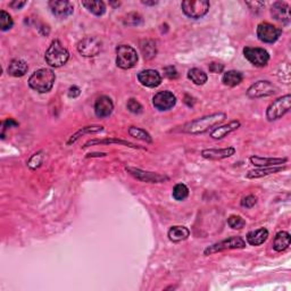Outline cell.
Masks as SVG:
<instances>
[{"label": "cell", "mask_w": 291, "mask_h": 291, "mask_svg": "<svg viewBox=\"0 0 291 291\" xmlns=\"http://www.w3.org/2000/svg\"><path fill=\"white\" fill-rule=\"evenodd\" d=\"M225 118H227L225 113H215V114L204 116V117L197 118L183 125L182 132L189 133V135H200V133H205L210 129L214 128L215 125L220 124Z\"/></svg>", "instance_id": "cell-1"}, {"label": "cell", "mask_w": 291, "mask_h": 291, "mask_svg": "<svg viewBox=\"0 0 291 291\" xmlns=\"http://www.w3.org/2000/svg\"><path fill=\"white\" fill-rule=\"evenodd\" d=\"M56 81V75L50 68H40L34 72L29 78V85L34 91L39 94L49 92Z\"/></svg>", "instance_id": "cell-2"}, {"label": "cell", "mask_w": 291, "mask_h": 291, "mask_svg": "<svg viewBox=\"0 0 291 291\" xmlns=\"http://www.w3.org/2000/svg\"><path fill=\"white\" fill-rule=\"evenodd\" d=\"M68 58H70V53L60 43L59 40H54L47 49L46 54H44V59H46L47 64L55 68L66 64Z\"/></svg>", "instance_id": "cell-3"}, {"label": "cell", "mask_w": 291, "mask_h": 291, "mask_svg": "<svg viewBox=\"0 0 291 291\" xmlns=\"http://www.w3.org/2000/svg\"><path fill=\"white\" fill-rule=\"evenodd\" d=\"M138 63L136 50L128 44H119L116 48V65L122 70H130Z\"/></svg>", "instance_id": "cell-4"}, {"label": "cell", "mask_w": 291, "mask_h": 291, "mask_svg": "<svg viewBox=\"0 0 291 291\" xmlns=\"http://www.w3.org/2000/svg\"><path fill=\"white\" fill-rule=\"evenodd\" d=\"M246 247V241L239 235H233L224 240L218 241L216 244L210 246L204 251L205 256H210L216 252H221L224 251H230V249H242Z\"/></svg>", "instance_id": "cell-5"}, {"label": "cell", "mask_w": 291, "mask_h": 291, "mask_svg": "<svg viewBox=\"0 0 291 291\" xmlns=\"http://www.w3.org/2000/svg\"><path fill=\"white\" fill-rule=\"evenodd\" d=\"M291 108V96L286 95L272 102L266 109V117L269 121H276L285 116Z\"/></svg>", "instance_id": "cell-6"}, {"label": "cell", "mask_w": 291, "mask_h": 291, "mask_svg": "<svg viewBox=\"0 0 291 291\" xmlns=\"http://www.w3.org/2000/svg\"><path fill=\"white\" fill-rule=\"evenodd\" d=\"M211 3L207 0H186L181 5L183 13L188 17L198 19L204 17L210 10Z\"/></svg>", "instance_id": "cell-7"}, {"label": "cell", "mask_w": 291, "mask_h": 291, "mask_svg": "<svg viewBox=\"0 0 291 291\" xmlns=\"http://www.w3.org/2000/svg\"><path fill=\"white\" fill-rule=\"evenodd\" d=\"M276 92H278V88L274 84H272L270 81L261 80L251 85L247 91V96L249 98L257 99L270 97V96L275 95Z\"/></svg>", "instance_id": "cell-8"}, {"label": "cell", "mask_w": 291, "mask_h": 291, "mask_svg": "<svg viewBox=\"0 0 291 291\" xmlns=\"http://www.w3.org/2000/svg\"><path fill=\"white\" fill-rule=\"evenodd\" d=\"M102 42L96 37H87L78 43V51L84 57H95L100 54Z\"/></svg>", "instance_id": "cell-9"}, {"label": "cell", "mask_w": 291, "mask_h": 291, "mask_svg": "<svg viewBox=\"0 0 291 291\" xmlns=\"http://www.w3.org/2000/svg\"><path fill=\"white\" fill-rule=\"evenodd\" d=\"M244 55L246 59L251 61L252 65L257 67H264L270 60V55L268 50L259 47H245Z\"/></svg>", "instance_id": "cell-10"}, {"label": "cell", "mask_w": 291, "mask_h": 291, "mask_svg": "<svg viewBox=\"0 0 291 291\" xmlns=\"http://www.w3.org/2000/svg\"><path fill=\"white\" fill-rule=\"evenodd\" d=\"M282 29L270 23H261L257 26L258 39L264 43H274L281 37Z\"/></svg>", "instance_id": "cell-11"}, {"label": "cell", "mask_w": 291, "mask_h": 291, "mask_svg": "<svg viewBox=\"0 0 291 291\" xmlns=\"http://www.w3.org/2000/svg\"><path fill=\"white\" fill-rule=\"evenodd\" d=\"M176 104V97L171 91H159L153 97V105L160 112L172 109Z\"/></svg>", "instance_id": "cell-12"}, {"label": "cell", "mask_w": 291, "mask_h": 291, "mask_svg": "<svg viewBox=\"0 0 291 291\" xmlns=\"http://www.w3.org/2000/svg\"><path fill=\"white\" fill-rule=\"evenodd\" d=\"M126 171H128V173L131 174L133 177H136V180H140L142 181V182L147 183H162L164 181L169 180V177L162 175V174L147 172V171L135 169V167H126Z\"/></svg>", "instance_id": "cell-13"}, {"label": "cell", "mask_w": 291, "mask_h": 291, "mask_svg": "<svg viewBox=\"0 0 291 291\" xmlns=\"http://www.w3.org/2000/svg\"><path fill=\"white\" fill-rule=\"evenodd\" d=\"M48 6H49L53 15L60 19H66L74 12L73 3L67 1V0H51V1L48 2Z\"/></svg>", "instance_id": "cell-14"}, {"label": "cell", "mask_w": 291, "mask_h": 291, "mask_svg": "<svg viewBox=\"0 0 291 291\" xmlns=\"http://www.w3.org/2000/svg\"><path fill=\"white\" fill-rule=\"evenodd\" d=\"M271 15L273 19L283 24H289L291 19L290 6L287 2L276 1L271 7Z\"/></svg>", "instance_id": "cell-15"}, {"label": "cell", "mask_w": 291, "mask_h": 291, "mask_svg": "<svg viewBox=\"0 0 291 291\" xmlns=\"http://www.w3.org/2000/svg\"><path fill=\"white\" fill-rule=\"evenodd\" d=\"M138 81L143 87L156 88L162 83V77L156 70H143L138 74Z\"/></svg>", "instance_id": "cell-16"}, {"label": "cell", "mask_w": 291, "mask_h": 291, "mask_svg": "<svg viewBox=\"0 0 291 291\" xmlns=\"http://www.w3.org/2000/svg\"><path fill=\"white\" fill-rule=\"evenodd\" d=\"M114 104L107 96H101L95 102V113L99 118H106L113 113Z\"/></svg>", "instance_id": "cell-17"}, {"label": "cell", "mask_w": 291, "mask_h": 291, "mask_svg": "<svg viewBox=\"0 0 291 291\" xmlns=\"http://www.w3.org/2000/svg\"><path fill=\"white\" fill-rule=\"evenodd\" d=\"M235 154V149L233 147H228V148L221 149H205L201 152V156L206 159L211 160H220L231 157Z\"/></svg>", "instance_id": "cell-18"}, {"label": "cell", "mask_w": 291, "mask_h": 291, "mask_svg": "<svg viewBox=\"0 0 291 291\" xmlns=\"http://www.w3.org/2000/svg\"><path fill=\"white\" fill-rule=\"evenodd\" d=\"M251 162L252 165L258 167H270V166H280L282 164L288 162V158H279V157H261V156H252Z\"/></svg>", "instance_id": "cell-19"}, {"label": "cell", "mask_w": 291, "mask_h": 291, "mask_svg": "<svg viewBox=\"0 0 291 291\" xmlns=\"http://www.w3.org/2000/svg\"><path fill=\"white\" fill-rule=\"evenodd\" d=\"M240 125L241 124L239 121H232L230 123H228V124L218 126V128L214 129L213 131L211 132V136L213 139H216V140L223 139L224 136H227L228 135H230L231 132H233L237 129L240 128Z\"/></svg>", "instance_id": "cell-20"}, {"label": "cell", "mask_w": 291, "mask_h": 291, "mask_svg": "<svg viewBox=\"0 0 291 291\" xmlns=\"http://www.w3.org/2000/svg\"><path fill=\"white\" fill-rule=\"evenodd\" d=\"M29 66H27L26 61L23 59H13L8 65L7 72L10 77L14 78H22L27 73Z\"/></svg>", "instance_id": "cell-21"}, {"label": "cell", "mask_w": 291, "mask_h": 291, "mask_svg": "<svg viewBox=\"0 0 291 291\" xmlns=\"http://www.w3.org/2000/svg\"><path fill=\"white\" fill-rule=\"evenodd\" d=\"M269 231L265 228L257 229V230L251 231L247 234V242L251 246H261L268 240Z\"/></svg>", "instance_id": "cell-22"}, {"label": "cell", "mask_w": 291, "mask_h": 291, "mask_svg": "<svg viewBox=\"0 0 291 291\" xmlns=\"http://www.w3.org/2000/svg\"><path fill=\"white\" fill-rule=\"evenodd\" d=\"M167 235H169V239L172 242H181L189 238L190 231L189 229L182 227V225H175V227L170 229Z\"/></svg>", "instance_id": "cell-23"}, {"label": "cell", "mask_w": 291, "mask_h": 291, "mask_svg": "<svg viewBox=\"0 0 291 291\" xmlns=\"http://www.w3.org/2000/svg\"><path fill=\"white\" fill-rule=\"evenodd\" d=\"M291 242V237L287 231H280L276 233L274 241H273V248L275 252H285L289 248Z\"/></svg>", "instance_id": "cell-24"}, {"label": "cell", "mask_w": 291, "mask_h": 291, "mask_svg": "<svg viewBox=\"0 0 291 291\" xmlns=\"http://www.w3.org/2000/svg\"><path fill=\"white\" fill-rule=\"evenodd\" d=\"M286 170L285 166H270V167H259L258 170L251 171L247 174L248 179H257V177H263L271 175V174H275L281 172V171Z\"/></svg>", "instance_id": "cell-25"}, {"label": "cell", "mask_w": 291, "mask_h": 291, "mask_svg": "<svg viewBox=\"0 0 291 291\" xmlns=\"http://www.w3.org/2000/svg\"><path fill=\"white\" fill-rule=\"evenodd\" d=\"M242 80H244V75H242V73L234 70L225 72L223 74V78H222L223 84L228 85V87H235V85L240 84Z\"/></svg>", "instance_id": "cell-26"}, {"label": "cell", "mask_w": 291, "mask_h": 291, "mask_svg": "<svg viewBox=\"0 0 291 291\" xmlns=\"http://www.w3.org/2000/svg\"><path fill=\"white\" fill-rule=\"evenodd\" d=\"M140 48H141L142 55H143V57H145V59H147V60L153 59V58L156 56L157 47H156L155 41L143 40L141 44H140Z\"/></svg>", "instance_id": "cell-27"}, {"label": "cell", "mask_w": 291, "mask_h": 291, "mask_svg": "<svg viewBox=\"0 0 291 291\" xmlns=\"http://www.w3.org/2000/svg\"><path fill=\"white\" fill-rule=\"evenodd\" d=\"M82 6L85 7L89 12L96 16L104 15L106 12V5L104 1H82Z\"/></svg>", "instance_id": "cell-28"}, {"label": "cell", "mask_w": 291, "mask_h": 291, "mask_svg": "<svg viewBox=\"0 0 291 291\" xmlns=\"http://www.w3.org/2000/svg\"><path fill=\"white\" fill-rule=\"evenodd\" d=\"M188 78L197 85H203L207 82V74L199 68H191L188 72Z\"/></svg>", "instance_id": "cell-29"}, {"label": "cell", "mask_w": 291, "mask_h": 291, "mask_svg": "<svg viewBox=\"0 0 291 291\" xmlns=\"http://www.w3.org/2000/svg\"><path fill=\"white\" fill-rule=\"evenodd\" d=\"M96 143H118V145H123V146H126V147H131V148H139L138 146H136L135 143L132 142H129V141H125V140H121V139H104V140H98V139H95V140H90V141H88L85 145L83 146V148H87L89 146H94Z\"/></svg>", "instance_id": "cell-30"}, {"label": "cell", "mask_w": 291, "mask_h": 291, "mask_svg": "<svg viewBox=\"0 0 291 291\" xmlns=\"http://www.w3.org/2000/svg\"><path fill=\"white\" fill-rule=\"evenodd\" d=\"M104 130L101 125H92V126H84V128H82L78 130V131L71 136V139L68 140V145H71L72 142H75L77 140L80 138L81 136L85 135V133H97V132H100Z\"/></svg>", "instance_id": "cell-31"}, {"label": "cell", "mask_w": 291, "mask_h": 291, "mask_svg": "<svg viewBox=\"0 0 291 291\" xmlns=\"http://www.w3.org/2000/svg\"><path fill=\"white\" fill-rule=\"evenodd\" d=\"M129 135L131 136H133V138H136L138 140H141V141H146L148 143L153 142L152 136H150L149 133L143 129L136 128V126H131V128L129 129Z\"/></svg>", "instance_id": "cell-32"}, {"label": "cell", "mask_w": 291, "mask_h": 291, "mask_svg": "<svg viewBox=\"0 0 291 291\" xmlns=\"http://www.w3.org/2000/svg\"><path fill=\"white\" fill-rule=\"evenodd\" d=\"M173 198L177 201H182L187 199L188 196H189V189L186 184L183 183H177L175 187L173 188Z\"/></svg>", "instance_id": "cell-33"}, {"label": "cell", "mask_w": 291, "mask_h": 291, "mask_svg": "<svg viewBox=\"0 0 291 291\" xmlns=\"http://www.w3.org/2000/svg\"><path fill=\"white\" fill-rule=\"evenodd\" d=\"M13 25L14 20L12 16L7 12H5V10H1V12H0V29H1V31H8L12 29Z\"/></svg>", "instance_id": "cell-34"}, {"label": "cell", "mask_w": 291, "mask_h": 291, "mask_svg": "<svg viewBox=\"0 0 291 291\" xmlns=\"http://www.w3.org/2000/svg\"><path fill=\"white\" fill-rule=\"evenodd\" d=\"M43 159H44L43 152H38V153L34 154V155L31 156L29 162H27V166H29L31 170L39 169V167L42 165Z\"/></svg>", "instance_id": "cell-35"}, {"label": "cell", "mask_w": 291, "mask_h": 291, "mask_svg": "<svg viewBox=\"0 0 291 291\" xmlns=\"http://www.w3.org/2000/svg\"><path fill=\"white\" fill-rule=\"evenodd\" d=\"M228 224L233 230H241L242 228H245L246 221L241 216H239V215H231L228 218Z\"/></svg>", "instance_id": "cell-36"}, {"label": "cell", "mask_w": 291, "mask_h": 291, "mask_svg": "<svg viewBox=\"0 0 291 291\" xmlns=\"http://www.w3.org/2000/svg\"><path fill=\"white\" fill-rule=\"evenodd\" d=\"M126 108L129 109V112L133 113V114H141V113L143 112L142 105L133 98L129 99L128 104H126Z\"/></svg>", "instance_id": "cell-37"}, {"label": "cell", "mask_w": 291, "mask_h": 291, "mask_svg": "<svg viewBox=\"0 0 291 291\" xmlns=\"http://www.w3.org/2000/svg\"><path fill=\"white\" fill-rule=\"evenodd\" d=\"M142 22V17L139 15L138 13H130L128 16L125 17V24L128 25H139Z\"/></svg>", "instance_id": "cell-38"}, {"label": "cell", "mask_w": 291, "mask_h": 291, "mask_svg": "<svg viewBox=\"0 0 291 291\" xmlns=\"http://www.w3.org/2000/svg\"><path fill=\"white\" fill-rule=\"evenodd\" d=\"M256 203H257V198L252 196V194H249V196L245 197L244 199L241 200V206L246 208H252L255 206Z\"/></svg>", "instance_id": "cell-39"}, {"label": "cell", "mask_w": 291, "mask_h": 291, "mask_svg": "<svg viewBox=\"0 0 291 291\" xmlns=\"http://www.w3.org/2000/svg\"><path fill=\"white\" fill-rule=\"evenodd\" d=\"M208 70H210L211 73H214V74L222 73L224 70V65L221 63H217V61H212V63H210V65H208Z\"/></svg>", "instance_id": "cell-40"}, {"label": "cell", "mask_w": 291, "mask_h": 291, "mask_svg": "<svg viewBox=\"0 0 291 291\" xmlns=\"http://www.w3.org/2000/svg\"><path fill=\"white\" fill-rule=\"evenodd\" d=\"M246 5L249 7V9H251L252 12H255V13H259L265 6L264 2L262 1H247L246 2Z\"/></svg>", "instance_id": "cell-41"}, {"label": "cell", "mask_w": 291, "mask_h": 291, "mask_svg": "<svg viewBox=\"0 0 291 291\" xmlns=\"http://www.w3.org/2000/svg\"><path fill=\"white\" fill-rule=\"evenodd\" d=\"M164 73L171 80H174V78H177V77H179V73H177L176 68L174 66H166L164 68Z\"/></svg>", "instance_id": "cell-42"}, {"label": "cell", "mask_w": 291, "mask_h": 291, "mask_svg": "<svg viewBox=\"0 0 291 291\" xmlns=\"http://www.w3.org/2000/svg\"><path fill=\"white\" fill-rule=\"evenodd\" d=\"M67 95L70 98H77L81 95V89L77 87V85H73V87H71L70 89H68Z\"/></svg>", "instance_id": "cell-43"}, {"label": "cell", "mask_w": 291, "mask_h": 291, "mask_svg": "<svg viewBox=\"0 0 291 291\" xmlns=\"http://www.w3.org/2000/svg\"><path fill=\"white\" fill-rule=\"evenodd\" d=\"M26 3V1H19V0H15V1L9 2V7H12L14 9H20L23 6H25Z\"/></svg>", "instance_id": "cell-44"}, {"label": "cell", "mask_w": 291, "mask_h": 291, "mask_svg": "<svg viewBox=\"0 0 291 291\" xmlns=\"http://www.w3.org/2000/svg\"><path fill=\"white\" fill-rule=\"evenodd\" d=\"M17 125H19V123L15 122V121H14V119H12V118L6 119V121L2 123V128H3V130H5L6 128H13V126H17Z\"/></svg>", "instance_id": "cell-45"}, {"label": "cell", "mask_w": 291, "mask_h": 291, "mask_svg": "<svg viewBox=\"0 0 291 291\" xmlns=\"http://www.w3.org/2000/svg\"><path fill=\"white\" fill-rule=\"evenodd\" d=\"M143 5H148V6H155L158 3V1H155V0H153V1H149V0H142L141 1Z\"/></svg>", "instance_id": "cell-46"}, {"label": "cell", "mask_w": 291, "mask_h": 291, "mask_svg": "<svg viewBox=\"0 0 291 291\" xmlns=\"http://www.w3.org/2000/svg\"><path fill=\"white\" fill-rule=\"evenodd\" d=\"M109 5H112V6H119V5H121V2H109Z\"/></svg>", "instance_id": "cell-47"}]
</instances>
